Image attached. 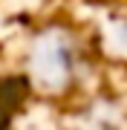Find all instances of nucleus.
<instances>
[{
	"instance_id": "obj_1",
	"label": "nucleus",
	"mask_w": 127,
	"mask_h": 130,
	"mask_svg": "<svg viewBox=\"0 0 127 130\" xmlns=\"http://www.w3.org/2000/svg\"><path fill=\"white\" fill-rule=\"evenodd\" d=\"M78 49L66 32H46L32 49V75L46 90H61L75 78Z\"/></svg>"
}]
</instances>
